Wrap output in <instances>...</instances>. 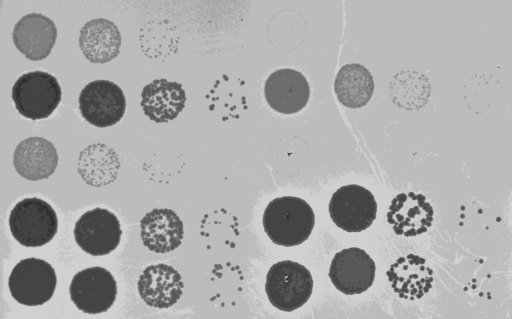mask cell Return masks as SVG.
<instances>
[{"instance_id":"obj_1","label":"cell","mask_w":512,"mask_h":319,"mask_svg":"<svg viewBox=\"0 0 512 319\" xmlns=\"http://www.w3.org/2000/svg\"><path fill=\"white\" fill-rule=\"evenodd\" d=\"M262 223L264 231L273 243L292 247L309 238L315 224V215L305 200L283 196L268 203Z\"/></svg>"},{"instance_id":"obj_2","label":"cell","mask_w":512,"mask_h":319,"mask_svg":"<svg viewBox=\"0 0 512 319\" xmlns=\"http://www.w3.org/2000/svg\"><path fill=\"white\" fill-rule=\"evenodd\" d=\"M313 290L309 270L291 260L277 262L266 276L265 291L270 303L284 312H292L303 306Z\"/></svg>"},{"instance_id":"obj_3","label":"cell","mask_w":512,"mask_h":319,"mask_svg":"<svg viewBox=\"0 0 512 319\" xmlns=\"http://www.w3.org/2000/svg\"><path fill=\"white\" fill-rule=\"evenodd\" d=\"M9 227L20 244L39 247L53 239L58 229V219L46 201L36 197L25 198L11 210Z\"/></svg>"},{"instance_id":"obj_4","label":"cell","mask_w":512,"mask_h":319,"mask_svg":"<svg viewBox=\"0 0 512 319\" xmlns=\"http://www.w3.org/2000/svg\"><path fill=\"white\" fill-rule=\"evenodd\" d=\"M61 97L59 82L44 71L21 75L12 88L16 109L22 116L32 120L49 117L59 105Z\"/></svg>"},{"instance_id":"obj_5","label":"cell","mask_w":512,"mask_h":319,"mask_svg":"<svg viewBox=\"0 0 512 319\" xmlns=\"http://www.w3.org/2000/svg\"><path fill=\"white\" fill-rule=\"evenodd\" d=\"M57 277L54 268L45 260L26 258L19 261L8 279L12 297L20 304L38 306L54 294Z\"/></svg>"},{"instance_id":"obj_6","label":"cell","mask_w":512,"mask_h":319,"mask_svg":"<svg viewBox=\"0 0 512 319\" xmlns=\"http://www.w3.org/2000/svg\"><path fill=\"white\" fill-rule=\"evenodd\" d=\"M377 203L365 187L350 184L333 193L329 214L337 227L350 233L367 229L376 219Z\"/></svg>"},{"instance_id":"obj_7","label":"cell","mask_w":512,"mask_h":319,"mask_svg":"<svg viewBox=\"0 0 512 319\" xmlns=\"http://www.w3.org/2000/svg\"><path fill=\"white\" fill-rule=\"evenodd\" d=\"M69 293L79 310L88 314H99L106 312L114 304L117 284L107 269L95 266L74 275Z\"/></svg>"},{"instance_id":"obj_8","label":"cell","mask_w":512,"mask_h":319,"mask_svg":"<svg viewBox=\"0 0 512 319\" xmlns=\"http://www.w3.org/2000/svg\"><path fill=\"white\" fill-rule=\"evenodd\" d=\"M121 236L122 230L117 216L104 208L85 212L74 228L77 245L92 256H103L114 251Z\"/></svg>"},{"instance_id":"obj_9","label":"cell","mask_w":512,"mask_h":319,"mask_svg":"<svg viewBox=\"0 0 512 319\" xmlns=\"http://www.w3.org/2000/svg\"><path fill=\"white\" fill-rule=\"evenodd\" d=\"M79 109L90 124L105 128L118 123L124 116L126 99L122 89L108 80L87 84L79 96Z\"/></svg>"},{"instance_id":"obj_10","label":"cell","mask_w":512,"mask_h":319,"mask_svg":"<svg viewBox=\"0 0 512 319\" xmlns=\"http://www.w3.org/2000/svg\"><path fill=\"white\" fill-rule=\"evenodd\" d=\"M376 265L366 251L357 247L343 249L331 261L329 277L346 295L360 294L371 287Z\"/></svg>"},{"instance_id":"obj_11","label":"cell","mask_w":512,"mask_h":319,"mask_svg":"<svg viewBox=\"0 0 512 319\" xmlns=\"http://www.w3.org/2000/svg\"><path fill=\"white\" fill-rule=\"evenodd\" d=\"M264 95L268 105L276 112L294 114L308 103L310 87L301 72L283 68L268 76Z\"/></svg>"},{"instance_id":"obj_12","label":"cell","mask_w":512,"mask_h":319,"mask_svg":"<svg viewBox=\"0 0 512 319\" xmlns=\"http://www.w3.org/2000/svg\"><path fill=\"white\" fill-rule=\"evenodd\" d=\"M12 38L16 48L29 60L47 58L56 42L54 22L39 13L23 16L14 26Z\"/></svg>"},{"instance_id":"obj_13","label":"cell","mask_w":512,"mask_h":319,"mask_svg":"<svg viewBox=\"0 0 512 319\" xmlns=\"http://www.w3.org/2000/svg\"><path fill=\"white\" fill-rule=\"evenodd\" d=\"M434 210L423 194L396 195L390 204L387 221L397 235L417 236L432 225Z\"/></svg>"},{"instance_id":"obj_14","label":"cell","mask_w":512,"mask_h":319,"mask_svg":"<svg viewBox=\"0 0 512 319\" xmlns=\"http://www.w3.org/2000/svg\"><path fill=\"white\" fill-rule=\"evenodd\" d=\"M137 286L140 297L148 306L168 308L181 298L184 284L176 269L158 263L144 269Z\"/></svg>"},{"instance_id":"obj_15","label":"cell","mask_w":512,"mask_h":319,"mask_svg":"<svg viewBox=\"0 0 512 319\" xmlns=\"http://www.w3.org/2000/svg\"><path fill=\"white\" fill-rule=\"evenodd\" d=\"M140 236L146 248L155 253L177 249L183 239V222L168 208H155L140 221Z\"/></svg>"},{"instance_id":"obj_16","label":"cell","mask_w":512,"mask_h":319,"mask_svg":"<svg viewBox=\"0 0 512 319\" xmlns=\"http://www.w3.org/2000/svg\"><path fill=\"white\" fill-rule=\"evenodd\" d=\"M391 287L401 298H422L432 288L433 270L415 254L399 257L387 271Z\"/></svg>"},{"instance_id":"obj_17","label":"cell","mask_w":512,"mask_h":319,"mask_svg":"<svg viewBox=\"0 0 512 319\" xmlns=\"http://www.w3.org/2000/svg\"><path fill=\"white\" fill-rule=\"evenodd\" d=\"M17 173L31 181L50 177L58 165V154L54 145L42 137L22 140L13 155Z\"/></svg>"},{"instance_id":"obj_18","label":"cell","mask_w":512,"mask_h":319,"mask_svg":"<svg viewBox=\"0 0 512 319\" xmlns=\"http://www.w3.org/2000/svg\"><path fill=\"white\" fill-rule=\"evenodd\" d=\"M186 94L182 85L175 81L156 79L141 92L144 114L156 123L175 119L185 107Z\"/></svg>"},{"instance_id":"obj_19","label":"cell","mask_w":512,"mask_h":319,"mask_svg":"<svg viewBox=\"0 0 512 319\" xmlns=\"http://www.w3.org/2000/svg\"><path fill=\"white\" fill-rule=\"evenodd\" d=\"M121 35L117 26L104 18L87 22L80 30L79 46L92 63H106L120 51Z\"/></svg>"},{"instance_id":"obj_20","label":"cell","mask_w":512,"mask_h":319,"mask_svg":"<svg viewBox=\"0 0 512 319\" xmlns=\"http://www.w3.org/2000/svg\"><path fill=\"white\" fill-rule=\"evenodd\" d=\"M246 91L244 80L223 74L206 94L209 110L223 121L238 119L248 108Z\"/></svg>"},{"instance_id":"obj_21","label":"cell","mask_w":512,"mask_h":319,"mask_svg":"<svg viewBox=\"0 0 512 319\" xmlns=\"http://www.w3.org/2000/svg\"><path fill=\"white\" fill-rule=\"evenodd\" d=\"M334 91L341 104L349 108L366 105L374 91V81L370 71L361 64L344 65L334 81Z\"/></svg>"},{"instance_id":"obj_22","label":"cell","mask_w":512,"mask_h":319,"mask_svg":"<svg viewBox=\"0 0 512 319\" xmlns=\"http://www.w3.org/2000/svg\"><path fill=\"white\" fill-rule=\"evenodd\" d=\"M118 169L117 154L104 144H92L80 153L78 172L91 186L99 187L113 182Z\"/></svg>"},{"instance_id":"obj_23","label":"cell","mask_w":512,"mask_h":319,"mask_svg":"<svg viewBox=\"0 0 512 319\" xmlns=\"http://www.w3.org/2000/svg\"><path fill=\"white\" fill-rule=\"evenodd\" d=\"M201 235L207 239L220 234V240H224L226 245H234L233 239L238 237L237 218L225 209L214 210L205 214L201 221Z\"/></svg>"}]
</instances>
